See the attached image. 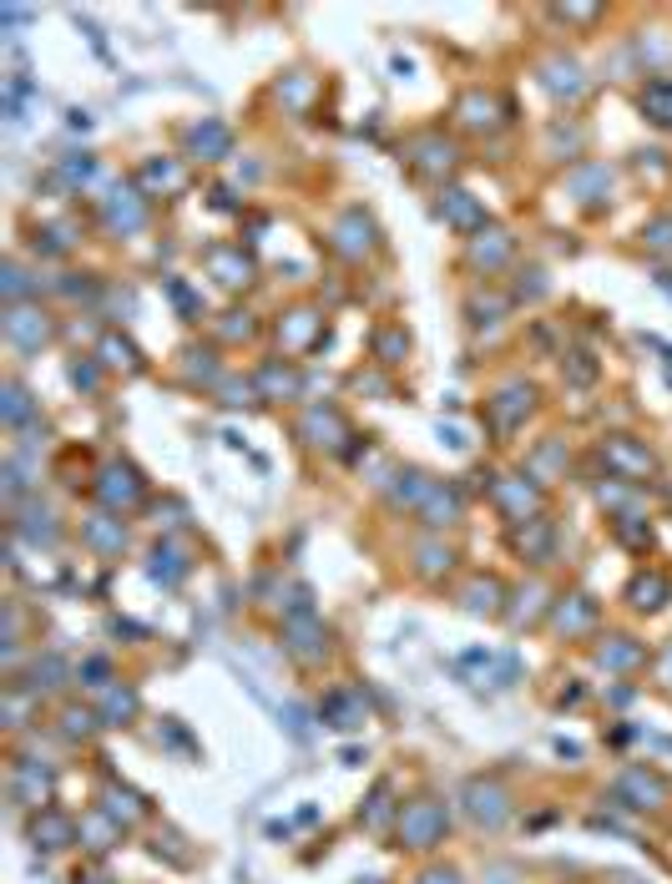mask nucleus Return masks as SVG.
Instances as JSON below:
<instances>
[{"label": "nucleus", "mask_w": 672, "mask_h": 884, "mask_svg": "<svg viewBox=\"0 0 672 884\" xmlns=\"http://www.w3.org/2000/svg\"><path fill=\"white\" fill-rule=\"evenodd\" d=\"M445 829V814L435 804H409L405 819H399V834H405L415 849H425V844H435V834Z\"/></svg>", "instance_id": "nucleus-1"}, {"label": "nucleus", "mask_w": 672, "mask_h": 884, "mask_svg": "<svg viewBox=\"0 0 672 884\" xmlns=\"http://www.w3.org/2000/svg\"><path fill=\"white\" fill-rule=\"evenodd\" d=\"M465 798H471V814H475V819L491 824V829L506 819V794H501L496 784H481V778H475V784L465 788Z\"/></svg>", "instance_id": "nucleus-2"}, {"label": "nucleus", "mask_w": 672, "mask_h": 884, "mask_svg": "<svg viewBox=\"0 0 672 884\" xmlns=\"http://www.w3.org/2000/svg\"><path fill=\"white\" fill-rule=\"evenodd\" d=\"M16 794H21L31 808H41V804H46V794H51V778H46V774L36 778L31 768H21V784H16Z\"/></svg>", "instance_id": "nucleus-3"}, {"label": "nucleus", "mask_w": 672, "mask_h": 884, "mask_svg": "<svg viewBox=\"0 0 672 884\" xmlns=\"http://www.w3.org/2000/svg\"><path fill=\"white\" fill-rule=\"evenodd\" d=\"M662 591H668V581L662 577H652V581H638V587H632V601H638V607H662Z\"/></svg>", "instance_id": "nucleus-4"}, {"label": "nucleus", "mask_w": 672, "mask_h": 884, "mask_svg": "<svg viewBox=\"0 0 672 884\" xmlns=\"http://www.w3.org/2000/svg\"><path fill=\"white\" fill-rule=\"evenodd\" d=\"M602 662H612V667H632V662H642V647H602Z\"/></svg>", "instance_id": "nucleus-5"}, {"label": "nucleus", "mask_w": 672, "mask_h": 884, "mask_svg": "<svg viewBox=\"0 0 672 884\" xmlns=\"http://www.w3.org/2000/svg\"><path fill=\"white\" fill-rule=\"evenodd\" d=\"M132 708H137L132 693H111V698H107V718H127Z\"/></svg>", "instance_id": "nucleus-6"}, {"label": "nucleus", "mask_w": 672, "mask_h": 884, "mask_svg": "<svg viewBox=\"0 0 672 884\" xmlns=\"http://www.w3.org/2000/svg\"><path fill=\"white\" fill-rule=\"evenodd\" d=\"M425 884H461V880H455V874H431Z\"/></svg>", "instance_id": "nucleus-7"}, {"label": "nucleus", "mask_w": 672, "mask_h": 884, "mask_svg": "<svg viewBox=\"0 0 672 884\" xmlns=\"http://www.w3.org/2000/svg\"><path fill=\"white\" fill-rule=\"evenodd\" d=\"M662 667H668V682H672V652H668V657H662Z\"/></svg>", "instance_id": "nucleus-8"}]
</instances>
